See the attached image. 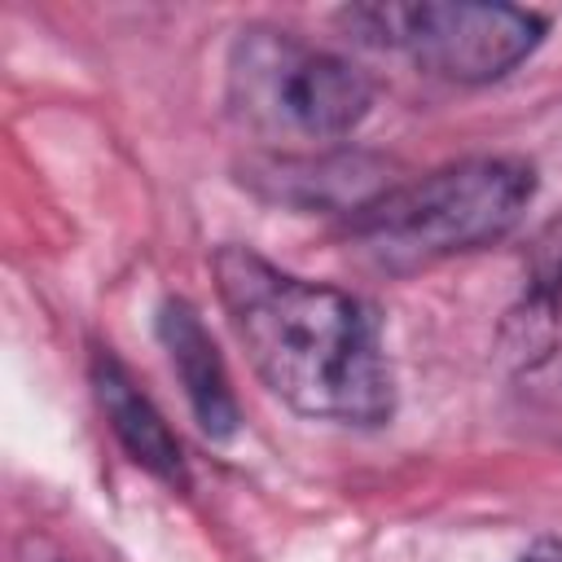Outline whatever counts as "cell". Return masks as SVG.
Returning <instances> with one entry per match:
<instances>
[{
	"instance_id": "7",
	"label": "cell",
	"mask_w": 562,
	"mask_h": 562,
	"mask_svg": "<svg viewBox=\"0 0 562 562\" xmlns=\"http://www.w3.org/2000/svg\"><path fill=\"white\" fill-rule=\"evenodd\" d=\"M522 562H562V544L558 540H540Z\"/></svg>"
},
{
	"instance_id": "6",
	"label": "cell",
	"mask_w": 562,
	"mask_h": 562,
	"mask_svg": "<svg viewBox=\"0 0 562 562\" xmlns=\"http://www.w3.org/2000/svg\"><path fill=\"white\" fill-rule=\"evenodd\" d=\"M92 391H97V404H101L110 430L127 448V457L136 465H145L154 479H162L171 487H184V457H180V443H176L171 426L149 404V395L136 391L127 369L105 351H97V360H92Z\"/></svg>"
},
{
	"instance_id": "3",
	"label": "cell",
	"mask_w": 562,
	"mask_h": 562,
	"mask_svg": "<svg viewBox=\"0 0 562 562\" xmlns=\"http://www.w3.org/2000/svg\"><path fill=\"white\" fill-rule=\"evenodd\" d=\"M228 114L268 145L321 149L342 140L373 101L360 66L290 31L246 26L224 66Z\"/></svg>"
},
{
	"instance_id": "4",
	"label": "cell",
	"mask_w": 562,
	"mask_h": 562,
	"mask_svg": "<svg viewBox=\"0 0 562 562\" xmlns=\"http://www.w3.org/2000/svg\"><path fill=\"white\" fill-rule=\"evenodd\" d=\"M360 40L404 48L430 75L487 83L514 70L544 35V18L514 4H369L347 13Z\"/></svg>"
},
{
	"instance_id": "5",
	"label": "cell",
	"mask_w": 562,
	"mask_h": 562,
	"mask_svg": "<svg viewBox=\"0 0 562 562\" xmlns=\"http://www.w3.org/2000/svg\"><path fill=\"white\" fill-rule=\"evenodd\" d=\"M158 338L167 347V360L189 395V408L202 426V435L211 439H228L237 430V395L228 386V369L211 342V334L202 329L198 312L184 299H167L158 312Z\"/></svg>"
},
{
	"instance_id": "1",
	"label": "cell",
	"mask_w": 562,
	"mask_h": 562,
	"mask_svg": "<svg viewBox=\"0 0 562 562\" xmlns=\"http://www.w3.org/2000/svg\"><path fill=\"white\" fill-rule=\"evenodd\" d=\"M215 290L255 373L294 413L342 426L391 417V369L360 299L290 277L246 246L215 255Z\"/></svg>"
},
{
	"instance_id": "2",
	"label": "cell",
	"mask_w": 562,
	"mask_h": 562,
	"mask_svg": "<svg viewBox=\"0 0 562 562\" xmlns=\"http://www.w3.org/2000/svg\"><path fill=\"white\" fill-rule=\"evenodd\" d=\"M531 193L536 176L527 162L465 158L351 206L347 237L378 268L413 272L505 237Z\"/></svg>"
}]
</instances>
